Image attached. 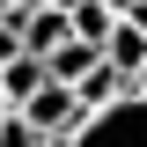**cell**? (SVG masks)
Segmentation results:
<instances>
[{"label":"cell","instance_id":"ba28073f","mask_svg":"<svg viewBox=\"0 0 147 147\" xmlns=\"http://www.w3.org/2000/svg\"><path fill=\"white\" fill-rule=\"evenodd\" d=\"M118 22H132V30L147 37V0H132V7H125V15H118Z\"/></svg>","mask_w":147,"mask_h":147},{"label":"cell","instance_id":"30bf717a","mask_svg":"<svg viewBox=\"0 0 147 147\" xmlns=\"http://www.w3.org/2000/svg\"><path fill=\"white\" fill-rule=\"evenodd\" d=\"M103 7H110V15H125V7H132V0H103Z\"/></svg>","mask_w":147,"mask_h":147},{"label":"cell","instance_id":"8992f818","mask_svg":"<svg viewBox=\"0 0 147 147\" xmlns=\"http://www.w3.org/2000/svg\"><path fill=\"white\" fill-rule=\"evenodd\" d=\"M0 147H44V140H37V132L15 118V110H7V118H0Z\"/></svg>","mask_w":147,"mask_h":147},{"label":"cell","instance_id":"8fae6325","mask_svg":"<svg viewBox=\"0 0 147 147\" xmlns=\"http://www.w3.org/2000/svg\"><path fill=\"white\" fill-rule=\"evenodd\" d=\"M0 118H7V103H0Z\"/></svg>","mask_w":147,"mask_h":147},{"label":"cell","instance_id":"5b68a950","mask_svg":"<svg viewBox=\"0 0 147 147\" xmlns=\"http://www.w3.org/2000/svg\"><path fill=\"white\" fill-rule=\"evenodd\" d=\"M110 7L103 0H66V37H81V44H96V52H103V37H110Z\"/></svg>","mask_w":147,"mask_h":147},{"label":"cell","instance_id":"3957f363","mask_svg":"<svg viewBox=\"0 0 147 147\" xmlns=\"http://www.w3.org/2000/svg\"><path fill=\"white\" fill-rule=\"evenodd\" d=\"M140 59H147V37L132 30V22H110V37H103V66H110V74H118V81L132 88V74H140Z\"/></svg>","mask_w":147,"mask_h":147},{"label":"cell","instance_id":"9c48e42d","mask_svg":"<svg viewBox=\"0 0 147 147\" xmlns=\"http://www.w3.org/2000/svg\"><path fill=\"white\" fill-rule=\"evenodd\" d=\"M132 96H147V59H140V74H132Z\"/></svg>","mask_w":147,"mask_h":147},{"label":"cell","instance_id":"6da1fadb","mask_svg":"<svg viewBox=\"0 0 147 147\" xmlns=\"http://www.w3.org/2000/svg\"><path fill=\"white\" fill-rule=\"evenodd\" d=\"M59 147H147V96H118V103L88 110Z\"/></svg>","mask_w":147,"mask_h":147},{"label":"cell","instance_id":"277c9868","mask_svg":"<svg viewBox=\"0 0 147 147\" xmlns=\"http://www.w3.org/2000/svg\"><path fill=\"white\" fill-rule=\"evenodd\" d=\"M96 66H103V52H96V44H81V37H66V44H59V52L44 59V81L74 88V81H81V74H96Z\"/></svg>","mask_w":147,"mask_h":147},{"label":"cell","instance_id":"7a4b0ae2","mask_svg":"<svg viewBox=\"0 0 147 147\" xmlns=\"http://www.w3.org/2000/svg\"><path fill=\"white\" fill-rule=\"evenodd\" d=\"M15 118H22V125H30V132H37L44 147H59V140H66L74 125H81V118H88V110L74 103V88H59V81H44V88H37L30 103L15 110Z\"/></svg>","mask_w":147,"mask_h":147},{"label":"cell","instance_id":"52a82bcc","mask_svg":"<svg viewBox=\"0 0 147 147\" xmlns=\"http://www.w3.org/2000/svg\"><path fill=\"white\" fill-rule=\"evenodd\" d=\"M7 59H22V44H15V30L0 22V66H7Z\"/></svg>","mask_w":147,"mask_h":147}]
</instances>
